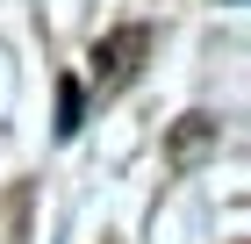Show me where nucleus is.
<instances>
[{
    "instance_id": "obj_1",
    "label": "nucleus",
    "mask_w": 251,
    "mask_h": 244,
    "mask_svg": "<svg viewBox=\"0 0 251 244\" xmlns=\"http://www.w3.org/2000/svg\"><path fill=\"white\" fill-rule=\"evenodd\" d=\"M136 51H144V36H136V29H129V36H122L115 51H100V72H122V65H129Z\"/></svg>"
},
{
    "instance_id": "obj_2",
    "label": "nucleus",
    "mask_w": 251,
    "mask_h": 244,
    "mask_svg": "<svg viewBox=\"0 0 251 244\" xmlns=\"http://www.w3.org/2000/svg\"><path fill=\"white\" fill-rule=\"evenodd\" d=\"M72 122H79V86L65 79V86H58V130H72Z\"/></svg>"
}]
</instances>
